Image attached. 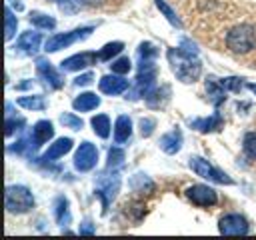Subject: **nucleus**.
<instances>
[{
	"instance_id": "nucleus-21",
	"label": "nucleus",
	"mask_w": 256,
	"mask_h": 240,
	"mask_svg": "<svg viewBox=\"0 0 256 240\" xmlns=\"http://www.w3.org/2000/svg\"><path fill=\"white\" fill-rule=\"evenodd\" d=\"M54 218L60 226H68L72 216H70V204H68V198L64 196H58L54 200Z\"/></svg>"
},
{
	"instance_id": "nucleus-22",
	"label": "nucleus",
	"mask_w": 256,
	"mask_h": 240,
	"mask_svg": "<svg viewBox=\"0 0 256 240\" xmlns=\"http://www.w3.org/2000/svg\"><path fill=\"white\" fill-rule=\"evenodd\" d=\"M90 124H92V130H94V134H98L100 138H108L110 136V118L106 116V114H96V116H92V120H90Z\"/></svg>"
},
{
	"instance_id": "nucleus-34",
	"label": "nucleus",
	"mask_w": 256,
	"mask_h": 240,
	"mask_svg": "<svg viewBox=\"0 0 256 240\" xmlns=\"http://www.w3.org/2000/svg\"><path fill=\"white\" fill-rule=\"evenodd\" d=\"M24 124H26V122H24V118H22V116L14 118L12 114H8V116H6V136H12V134H14V130H20Z\"/></svg>"
},
{
	"instance_id": "nucleus-32",
	"label": "nucleus",
	"mask_w": 256,
	"mask_h": 240,
	"mask_svg": "<svg viewBox=\"0 0 256 240\" xmlns=\"http://www.w3.org/2000/svg\"><path fill=\"white\" fill-rule=\"evenodd\" d=\"M60 122H62L66 128H70V130H80V128L84 126L82 118H78V116L72 114V112H64V114L60 116Z\"/></svg>"
},
{
	"instance_id": "nucleus-2",
	"label": "nucleus",
	"mask_w": 256,
	"mask_h": 240,
	"mask_svg": "<svg viewBox=\"0 0 256 240\" xmlns=\"http://www.w3.org/2000/svg\"><path fill=\"white\" fill-rule=\"evenodd\" d=\"M168 62L172 72L176 74V78L184 84H192L200 78L202 74V62L196 58L194 52L186 50V48H170L168 50Z\"/></svg>"
},
{
	"instance_id": "nucleus-8",
	"label": "nucleus",
	"mask_w": 256,
	"mask_h": 240,
	"mask_svg": "<svg viewBox=\"0 0 256 240\" xmlns=\"http://www.w3.org/2000/svg\"><path fill=\"white\" fill-rule=\"evenodd\" d=\"M184 194H186V198H188L192 204H196V206H212V204L218 202L216 190L210 188V186H206V184H192V186L186 188Z\"/></svg>"
},
{
	"instance_id": "nucleus-15",
	"label": "nucleus",
	"mask_w": 256,
	"mask_h": 240,
	"mask_svg": "<svg viewBox=\"0 0 256 240\" xmlns=\"http://www.w3.org/2000/svg\"><path fill=\"white\" fill-rule=\"evenodd\" d=\"M190 126L198 132H216L224 126V118L220 116V112H214L210 118H196V120H190Z\"/></svg>"
},
{
	"instance_id": "nucleus-20",
	"label": "nucleus",
	"mask_w": 256,
	"mask_h": 240,
	"mask_svg": "<svg viewBox=\"0 0 256 240\" xmlns=\"http://www.w3.org/2000/svg\"><path fill=\"white\" fill-rule=\"evenodd\" d=\"M100 106V96H96L94 92H82L80 96H76L72 100V108L78 112H88Z\"/></svg>"
},
{
	"instance_id": "nucleus-27",
	"label": "nucleus",
	"mask_w": 256,
	"mask_h": 240,
	"mask_svg": "<svg viewBox=\"0 0 256 240\" xmlns=\"http://www.w3.org/2000/svg\"><path fill=\"white\" fill-rule=\"evenodd\" d=\"M122 48H124V44L122 42H108L100 52H98V60H112L114 56H118L120 52H122Z\"/></svg>"
},
{
	"instance_id": "nucleus-33",
	"label": "nucleus",
	"mask_w": 256,
	"mask_h": 240,
	"mask_svg": "<svg viewBox=\"0 0 256 240\" xmlns=\"http://www.w3.org/2000/svg\"><path fill=\"white\" fill-rule=\"evenodd\" d=\"M124 158H126V154H124L122 148H116V146L110 148V150H108V168H118V166H122Z\"/></svg>"
},
{
	"instance_id": "nucleus-10",
	"label": "nucleus",
	"mask_w": 256,
	"mask_h": 240,
	"mask_svg": "<svg viewBox=\"0 0 256 240\" xmlns=\"http://www.w3.org/2000/svg\"><path fill=\"white\" fill-rule=\"evenodd\" d=\"M98 60V54L96 52H80V54H74L66 60L60 62V68L64 72H78V70H84L92 64H96Z\"/></svg>"
},
{
	"instance_id": "nucleus-30",
	"label": "nucleus",
	"mask_w": 256,
	"mask_h": 240,
	"mask_svg": "<svg viewBox=\"0 0 256 240\" xmlns=\"http://www.w3.org/2000/svg\"><path fill=\"white\" fill-rule=\"evenodd\" d=\"M242 148H244V154H246L250 160H256V132H248V134L244 136Z\"/></svg>"
},
{
	"instance_id": "nucleus-18",
	"label": "nucleus",
	"mask_w": 256,
	"mask_h": 240,
	"mask_svg": "<svg viewBox=\"0 0 256 240\" xmlns=\"http://www.w3.org/2000/svg\"><path fill=\"white\" fill-rule=\"evenodd\" d=\"M52 136H54V126H52V122H48V120H38V122L34 124V128H32V138H34L36 148L42 146L44 142H48Z\"/></svg>"
},
{
	"instance_id": "nucleus-23",
	"label": "nucleus",
	"mask_w": 256,
	"mask_h": 240,
	"mask_svg": "<svg viewBox=\"0 0 256 240\" xmlns=\"http://www.w3.org/2000/svg\"><path fill=\"white\" fill-rule=\"evenodd\" d=\"M130 188H132L134 192H138V194H144V192H152V190H154V182H152L146 174L138 172V174H134V176L130 178Z\"/></svg>"
},
{
	"instance_id": "nucleus-7",
	"label": "nucleus",
	"mask_w": 256,
	"mask_h": 240,
	"mask_svg": "<svg viewBox=\"0 0 256 240\" xmlns=\"http://www.w3.org/2000/svg\"><path fill=\"white\" fill-rule=\"evenodd\" d=\"M96 160H98V148L92 142L84 140L74 154V168L78 172H88L96 166Z\"/></svg>"
},
{
	"instance_id": "nucleus-11",
	"label": "nucleus",
	"mask_w": 256,
	"mask_h": 240,
	"mask_svg": "<svg viewBox=\"0 0 256 240\" xmlns=\"http://www.w3.org/2000/svg\"><path fill=\"white\" fill-rule=\"evenodd\" d=\"M36 72H38V76H40L50 88H62L64 78L60 76V72H58L46 58H36Z\"/></svg>"
},
{
	"instance_id": "nucleus-40",
	"label": "nucleus",
	"mask_w": 256,
	"mask_h": 240,
	"mask_svg": "<svg viewBox=\"0 0 256 240\" xmlns=\"http://www.w3.org/2000/svg\"><path fill=\"white\" fill-rule=\"evenodd\" d=\"M8 2H10V4H14V6H16V10H22V8H24V6H22L20 2H16V0H8Z\"/></svg>"
},
{
	"instance_id": "nucleus-35",
	"label": "nucleus",
	"mask_w": 256,
	"mask_h": 240,
	"mask_svg": "<svg viewBox=\"0 0 256 240\" xmlns=\"http://www.w3.org/2000/svg\"><path fill=\"white\" fill-rule=\"evenodd\" d=\"M154 128H156V120H154V118H142V120H140V134H142L144 138H148V136L154 132Z\"/></svg>"
},
{
	"instance_id": "nucleus-24",
	"label": "nucleus",
	"mask_w": 256,
	"mask_h": 240,
	"mask_svg": "<svg viewBox=\"0 0 256 240\" xmlns=\"http://www.w3.org/2000/svg\"><path fill=\"white\" fill-rule=\"evenodd\" d=\"M16 104L26 110H44L46 108V100L42 96H20L16 100Z\"/></svg>"
},
{
	"instance_id": "nucleus-28",
	"label": "nucleus",
	"mask_w": 256,
	"mask_h": 240,
	"mask_svg": "<svg viewBox=\"0 0 256 240\" xmlns=\"http://www.w3.org/2000/svg\"><path fill=\"white\" fill-rule=\"evenodd\" d=\"M4 22H6L4 38H6V40H12V38H14V34H16V28H18V18L12 14V10H10V8H6V10H4Z\"/></svg>"
},
{
	"instance_id": "nucleus-1",
	"label": "nucleus",
	"mask_w": 256,
	"mask_h": 240,
	"mask_svg": "<svg viewBox=\"0 0 256 240\" xmlns=\"http://www.w3.org/2000/svg\"><path fill=\"white\" fill-rule=\"evenodd\" d=\"M224 50L232 56H248L256 50V26L252 22H238L226 30L224 36Z\"/></svg>"
},
{
	"instance_id": "nucleus-6",
	"label": "nucleus",
	"mask_w": 256,
	"mask_h": 240,
	"mask_svg": "<svg viewBox=\"0 0 256 240\" xmlns=\"http://www.w3.org/2000/svg\"><path fill=\"white\" fill-rule=\"evenodd\" d=\"M118 190H120V176L118 174H102L98 178V182H96V196H100L104 210L116 198Z\"/></svg>"
},
{
	"instance_id": "nucleus-37",
	"label": "nucleus",
	"mask_w": 256,
	"mask_h": 240,
	"mask_svg": "<svg viewBox=\"0 0 256 240\" xmlns=\"http://www.w3.org/2000/svg\"><path fill=\"white\" fill-rule=\"evenodd\" d=\"M82 236H92L94 232H96V226L90 222V220H84L82 224H80V230H78Z\"/></svg>"
},
{
	"instance_id": "nucleus-25",
	"label": "nucleus",
	"mask_w": 256,
	"mask_h": 240,
	"mask_svg": "<svg viewBox=\"0 0 256 240\" xmlns=\"http://www.w3.org/2000/svg\"><path fill=\"white\" fill-rule=\"evenodd\" d=\"M30 22L36 26V28H42V30H52L56 26V20L48 14H42V12H32L30 14Z\"/></svg>"
},
{
	"instance_id": "nucleus-17",
	"label": "nucleus",
	"mask_w": 256,
	"mask_h": 240,
	"mask_svg": "<svg viewBox=\"0 0 256 240\" xmlns=\"http://www.w3.org/2000/svg\"><path fill=\"white\" fill-rule=\"evenodd\" d=\"M132 136V120L126 114H120L114 122V142L122 144Z\"/></svg>"
},
{
	"instance_id": "nucleus-36",
	"label": "nucleus",
	"mask_w": 256,
	"mask_h": 240,
	"mask_svg": "<svg viewBox=\"0 0 256 240\" xmlns=\"http://www.w3.org/2000/svg\"><path fill=\"white\" fill-rule=\"evenodd\" d=\"M222 84L226 90H232V92H240L242 90V80L236 78V76H230V78H222Z\"/></svg>"
},
{
	"instance_id": "nucleus-9",
	"label": "nucleus",
	"mask_w": 256,
	"mask_h": 240,
	"mask_svg": "<svg viewBox=\"0 0 256 240\" xmlns=\"http://www.w3.org/2000/svg\"><path fill=\"white\" fill-rule=\"evenodd\" d=\"M218 230L220 234H230V236H240V234H248V222L244 216L240 214H226L220 218L218 222Z\"/></svg>"
},
{
	"instance_id": "nucleus-12",
	"label": "nucleus",
	"mask_w": 256,
	"mask_h": 240,
	"mask_svg": "<svg viewBox=\"0 0 256 240\" xmlns=\"http://www.w3.org/2000/svg\"><path fill=\"white\" fill-rule=\"evenodd\" d=\"M128 80H124L120 74H104L100 80H98V88L100 92L104 94H110V96H116V94H122L128 90Z\"/></svg>"
},
{
	"instance_id": "nucleus-38",
	"label": "nucleus",
	"mask_w": 256,
	"mask_h": 240,
	"mask_svg": "<svg viewBox=\"0 0 256 240\" xmlns=\"http://www.w3.org/2000/svg\"><path fill=\"white\" fill-rule=\"evenodd\" d=\"M92 80H94V74L86 72V74H80L78 78H74V86H86V84H90Z\"/></svg>"
},
{
	"instance_id": "nucleus-5",
	"label": "nucleus",
	"mask_w": 256,
	"mask_h": 240,
	"mask_svg": "<svg viewBox=\"0 0 256 240\" xmlns=\"http://www.w3.org/2000/svg\"><path fill=\"white\" fill-rule=\"evenodd\" d=\"M90 32H92V28H90V26H84V28H76V30H72V32L54 34V36H50V38L46 40L44 50H46V52H58V50L70 46V44L76 42V40H84V38H88Z\"/></svg>"
},
{
	"instance_id": "nucleus-19",
	"label": "nucleus",
	"mask_w": 256,
	"mask_h": 240,
	"mask_svg": "<svg viewBox=\"0 0 256 240\" xmlns=\"http://www.w3.org/2000/svg\"><path fill=\"white\" fill-rule=\"evenodd\" d=\"M160 148L166 152V154H176L180 148H182V132L178 128L166 132L162 138H160Z\"/></svg>"
},
{
	"instance_id": "nucleus-14",
	"label": "nucleus",
	"mask_w": 256,
	"mask_h": 240,
	"mask_svg": "<svg viewBox=\"0 0 256 240\" xmlns=\"http://www.w3.org/2000/svg\"><path fill=\"white\" fill-rule=\"evenodd\" d=\"M204 86H206V94H208L210 104L218 108V106L226 100V88H224L222 80H218V78L210 76V78H206V84H204Z\"/></svg>"
},
{
	"instance_id": "nucleus-29",
	"label": "nucleus",
	"mask_w": 256,
	"mask_h": 240,
	"mask_svg": "<svg viewBox=\"0 0 256 240\" xmlns=\"http://www.w3.org/2000/svg\"><path fill=\"white\" fill-rule=\"evenodd\" d=\"M136 54H138V60H156L158 48H156L152 42H142V44L138 46Z\"/></svg>"
},
{
	"instance_id": "nucleus-4",
	"label": "nucleus",
	"mask_w": 256,
	"mask_h": 240,
	"mask_svg": "<svg viewBox=\"0 0 256 240\" xmlns=\"http://www.w3.org/2000/svg\"><path fill=\"white\" fill-rule=\"evenodd\" d=\"M188 166H190L200 178H204V180H210V182H216V184H232V178H230L226 172L218 170L216 166H212L208 160H204V158H200V156H190V158H188Z\"/></svg>"
},
{
	"instance_id": "nucleus-13",
	"label": "nucleus",
	"mask_w": 256,
	"mask_h": 240,
	"mask_svg": "<svg viewBox=\"0 0 256 240\" xmlns=\"http://www.w3.org/2000/svg\"><path fill=\"white\" fill-rule=\"evenodd\" d=\"M40 42H42V34L40 32H22L16 40V48L22 52V54H36L38 48H40Z\"/></svg>"
},
{
	"instance_id": "nucleus-16",
	"label": "nucleus",
	"mask_w": 256,
	"mask_h": 240,
	"mask_svg": "<svg viewBox=\"0 0 256 240\" xmlns=\"http://www.w3.org/2000/svg\"><path fill=\"white\" fill-rule=\"evenodd\" d=\"M72 150V138H58L54 144H50V148L42 154V160L44 162H52V160H58L62 158L64 154H68Z\"/></svg>"
},
{
	"instance_id": "nucleus-3",
	"label": "nucleus",
	"mask_w": 256,
	"mask_h": 240,
	"mask_svg": "<svg viewBox=\"0 0 256 240\" xmlns=\"http://www.w3.org/2000/svg\"><path fill=\"white\" fill-rule=\"evenodd\" d=\"M34 208L32 192L22 184H12L6 188V210L10 214H26Z\"/></svg>"
},
{
	"instance_id": "nucleus-41",
	"label": "nucleus",
	"mask_w": 256,
	"mask_h": 240,
	"mask_svg": "<svg viewBox=\"0 0 256 240\" xmlns=\"http://www.w3.org/2000/svg\"><path fill=\"white\" fill-rule=\"evenodd\" d=\"M246 88H248V90H252V92L256 94V84H254V82H248V84H246Z\"/></svg>"
},
{
	"instance_id": "nucleus-31",
	"label": "nucleus",
	"mask_w": 256,
	"mask_h": 240,
	"mask_svg": "<svg viewBox=\"0 0 256 240\" xmlns=\"http://www.w3.org/2000/svg\"><path fill=\"white\" fill-rule=\"evenodd\" d=\"M110 68H112V72H114V74L124 76V74H128V72H130L132 62H130V58H128V56H122V58H116V60L110 64Z\"/></svg>"
},
{
	"instance_id": "nucleus-26",
	"label": "nucleus",
	"mask_w": 256,
	"mask_h": 240,
	"mask_svg": "<svg viewBox=\"0 0 256 240\" xmlns=\"http://www.w3.org/2000/svg\"><path fill=\"white\" fill-rule=\"evenodd\" d=\"M154 2H156V8H158V10L164 14V18H166V20H168L172 26H176V28H182V22H180V18H178V16H176V12H174V10H172V8L166 4V0H154Z\"/></svg>"
},
{
	"instance_id": "nucleus-39",
	"label": "nucleus",
	"mask_w": 256,
	"mask_h": 240,
	"mask_svg": "<svg viewBox=\"0 0 256 240\" xmlns=\"http://www.w3.org/2000/svg\"><path fill=\"white\" fill-rule=\"evenodd\" d=\"M16 88H18V90H24V88H30V82H22V84H18Z\"/></svg>"
}]
</instances>
